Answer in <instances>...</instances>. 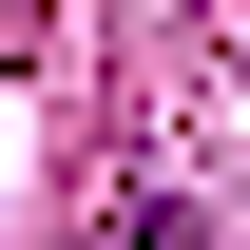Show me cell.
I'll return each mask as SVG.
<instances>
[{
  "label": "cell",
  "mask_w": 250,
  "mask_h": 250,
  "mask_svg": "<svg viewBox=\"0 0 250 250\" xmlns=\"http://www.w3.org/2000/svg\"><path fill=\"white\" fill-rule=\"evenodd\" d=\"M116 250H192V231H173V212H135V231H116Z\"/></svg>",
  "instance_id": "1"
}]
</instances>
